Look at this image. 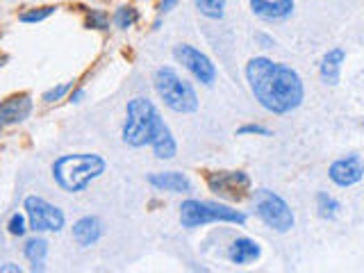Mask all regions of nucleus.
Wrapping results in <instances>:
<instances>
[{
    "label": "nucleus",
    "mask_w": 364,
    "mask_h": 273,
    "mask_svg": "<svg viewBox=\"0 0 364 273\" xmlns=\"http://www.w3.org/2000/svg\"><path fill=\"white\" fill-rule=\"evenodd\" d=\"M246 80L255 101L271 114H289L299 110L305 98L299 73L292 66L273 62L269 57H253L246 64Z\"/></svg>",
    "instance_id": "obj_1"
},
{
    "label": "nucleus",
    "mask_w": 364,
    "mask_h": 273,
    "mask_svg": "<svg viewBox=\"0 0 364 273\" xmlns=\"http://www.w3.org/2000/svg\"><path fill=\"white\" fill-rule=\"evenodd\" d=\"M123 142L132 148L151 146L155 157L171 160L178 153L176 139L148 98H132L128 103V119L123 126Z\"/></svg>",
    "instance_id": "obj_2"
},
{
    "label": "nucleus",
    "mask_w": 364,
    "mask_h": 273,
    "mask_svg": "<svg viewBox=\"0 0 364 273\" xmlns=\"http://www.w3.org/2000/svg\"><path fill=\"white\" fill-rule=\"evenodd\" d=\"M107 169V164L101 155L96 153H73L62 155L53 164V178L64 192L76 194L87 189L96 178H101Z\"/></svg>",
    "instance_id": "obj_3"
},
{
    "label": "nucleus",
    "mask_w": 364,
    "mask_h": 273,
    "mask_svg": "<svg viewBox=\"0 0 364 273\" xmlns=\"http://www.w3.org/2000/svg\"><path fill=\"white\" fill-rule=\"evenodd\" d=\"M155 91L160 94L164 105L178 114H194L198 110V96L187 80H182L171 66H162L153 76Z\"/></svg>",
    "instance_id": "obj_4"
},
{
    "label": "nucleus",
    "mask_w": 364,
    "mask_h": 273,
    "mask_svg": "<svg viewBox=\"0 0 364 273\" xmlns=\"http://www.w3.org/2000/svg\"><path fill=\"white\" fill-rule=\"evenodd\" d=\"M180 223L182 228H201V226H208V223H237V226H244L246 214L221 203L194 201V198H189L180 208Z\"/></svg>",
    "instance_id": "obj_5"
},
{
    "label": "nucleus",
    "mask_w": 364,
    "mask_h": 273,
    "mask_svg": "<svg viewBox=\"0 0 364 273\" xmlns=\"http://www.w3.org/2000/svg\"><path fill=\"white\" fill-rule=\"evenodd\" d=\"M255 214L267 223L276 233H289L294 228V212L285 203V198L269 192V189H258L253 196Z\"/></svg>",
    "instance_id": "obj_6"
},
{
    "label": "nucleus",
    "mask_w": 364,
    "mask_h": 273,
    "mask_svg": "<svg viewBox=\"0 0 364 273\" xmlns=\"http://www.w3.org/2000/svg\"><path fill=\"white\" fill-rule=\"evenodd\" d=\"M26 217H28V226L35 233H60L64 228V212L60 208H55L48 201L39 196H28L26 203Z\"/></svg>",
    "instance_id": "obj_7"
},
{
    "label": "nucleus",
    "mask_w": 364,
    "mask_h": 273,
    "mask_svg": "<svg viewBox=\"0 0 364 273\" xmlns=\"http://www.w3.org/2000/svg\"><path fill=\"white\" fill-rule=\"evenodd\" d=\"M173 57H176L198 82H203V85H208V87L214 85V80H217V66L212 64L208 55H203L198 51V48L189 46V44H180L176 46V51H173Z\"/></svg>",
    "instance_id": "obj_8"
},
{
    "label": "nucleus",
    "mask_w": 364,
    "mask_h": 273,
    "mask_svg": "<svg viewBox=\"0 0 364 273\" xmlns=\"http://www.w3.org/2000/svg\"><path fill=\"white\" fill-rule=\"evenodd\" d=\"M208 185L214 194L237 201V198L244 196V192L251 189V178H248L244 171H219V173H210Z\"/></svg>",
    "instance_id": "obj_9"
},
{
    "label": "nucleus",
    "mask_w": 364,
    "mask_h": 273,
    "mask_svg": "<svg viewBox=\"0 0 364 273\" xmlns=\"http://www.w3.org/2000/svg\"><path fill=\"white\" fill-rule=\"evenodd\" d=\"M328 176L330 180L335 182L337 187H353L364 178V162L360 155H349V157H342L330 164L328 169Z\"/></svg>",
    "instance_id": "obj_10"
},
{
    "label": "nucleus",
    "mask_w": 364,
    "mask_h": 273,
    "mask_svg": "<svg viewBox=\"0 0 364 273\" xmlns=\"http://www.w3.org/2000/svg\"><path fill=\"white\" fill-rule=\"evenodd\" d=\"M30 112H32V98L28 94H16L5 98V101L0 103V130L26 121L30 117Z\"/></svg>",
    "instance_id": "obj_11"
},
{
    "label": "nucleus",
    "mask_w": 364,
    "mask_h": 273,
    "mask_svg": "<svg viewBox=\"0 0 364 273\" xmlns=\"http://www.w3.org/2000/svg\"><path fill=\"white\" fill-rule=\"evenodd\" d=\"M251 12L262 21H285L294 12V0H251Z\"/></svg>",
    "instance_id": "obj_12"
},
{
    "label": "nucleus",
    "mask_w": 364,
    "mask_h": 273,
    "mask_svg": "<svg viewBox=\"0 0 364 273\" xmlns=\"http://www.w3.org/2000/svg\"><path fill=\"white\" fill-rule=\"evenodd\" d=\"M148 182L160 189V192H171V194H189L192 192V182L185 173L178 171H164V173H151Z\"/></svg>",
    "instance_id": "obj_13"
},
{
    "label": "nucleus",
    "mask_w": 364,
    "mask_h": 273,
    "mask_svg": "<svg viewBox=\"0 0 364 273\" xmlns=\"http://www.w3.org/2000/svg\"><path fill=\"white\" fill-rule=\"evenodd\" d=\"M101 237H103V223L98 217H82L80 221H76V226H73V239H76V244L82 248L94 246Z\"/></svg>",
    "instance_id": "obj_14"
},
{
    "label": "nucleus",
    "mask_w": 364,
    "mask_h": 273,
    "mask_svg": "<svg viewBox=\"0 0 364 273\" xmlns=\"http://www.w3.org/2000/svg\"><path fill=\"white\" fill-rule=\"evenodd\" d=\"M346 60V51L344 48H333V51H328L324 55V60H321V80L326 82V85H339V76H342V64Z\"/></svg>",
    "instance_id": "obj_15"
},
{
    "label": "nucleus",
    "mask_w": 364,
    "mask_h": 273,
    "mask_svg": "<svg viewBox=\"0 0 364 273\" xmlns=\"http://www.w3.org/2000/svg\"><path fill=\"white\" fill-rule=\"evenodd\" d=\"M260 253H262V248L258 242H253V239H248V237H242V239H237V242H233V246H230V251H228V258L233 264L244 267V264H251V262L258 260Z\"/></svg>",
    "instance_id": "obj_16"
},
{
    "label": "nucleus",
    "mask_w": 364,
    "mask_h": 273,
    "mask_svg": "<svg viewBox=\"0 0 364 273\" xmlns=\"http://www.w3.org/2000/svg\"><path fill=\"white\" fill-rule=\"evenodd\" d=\"M23 253H26L28 262L32 264V271H41L44 269L46 255H48V242L46 239H41V237H32V239H28Z\"/></svg>",
    "instance_id": "obj_17"
},
{
    "label": "nucleus",
    "mask_w": 364,
    "mask_h": 273,
    "mask_svg": "<svg viewBox=\"0 0 364 273\" xmlns=\"http://www.w3.org/2000/svg\"><path fill=\"white\" fill-rule=\"evenodd\" d=\"M194 3L198 7V12L212 21H219L223 19V14H226V0H194Z\"/></svg>",
    "instance_id": "obj_18"
},
{
    "label": "nucleus",
    "mask_w": 364,
    "mask_h": 273,
    "mask_svg": "<svg viewBox=\"0 0 364 273\" xmlns=\"http://www.w3.org/2000/svg\"><path fill=\"white\" fill-rule=\"evenodd\" d=\"M317 210H319V217H321V219L333 221V219L337 217V212H339V203H337L330 194L319 192V194H317Z\"/></svg>",
    "instance_id": "obj_19"
},
{
    "label": "nucleus",
    "mask_w": 364,
    "mask_h": 273,
    "mask_svg": "<svg viewBox=\"0 0 364 273\" xmlns=\"http://www.w3.org/2000/svg\"><path fill=\"white\" fill-rule=\"evenodd\" d=\"M137 21H139V12L135 10V7H119L117 14H114V26L121 28V30L132 28Z\"/></svg>",
    "instance_id": "obj_20"
},
{
    "label": "nucleus",
    "mask_w": 364,
    "mask_h": 273,
    "mask_svg": "<svg viewBox=\"0 0 364 273\" xmlns=\"http://www.w3.org/2000/svg\"><path fill=\"white\" fill-rule=\"evenodd\" d=\"M55 12V7H41V10H32V12H26L19 16L21 23H41L44 19H48Z\"/></svg>",
    "instance_id": "obj_21"
},
{
    "label": "nucleus",
    "mask_w": 364,
    "mask_h": 273,
    "mask_svg": "<svg viewBox=\"0 0 364 273\" xmlns=\"http://www.w3.org/2000/svg\"><path fill=\"white\" fill-rule=\"evenodd\" d=\"M7 230H10V235H14V237H23L30 230V226L26 223V217H23V214H14L10 223H7Z\"/></svg>",
    "instance_id": "obj_22"
},
{
    "label": "nucleus",
    "mask_w": 364,
    "mask_h": 273,
    "mask_svg": "<svg viewBox=\"0 0 364 273\" xmlns=\"http://www.w3.org/2000/svg\"><path fill=\"white\" fill-rule=\"evenodd\" d=\"M87 28L105 30V28H107V14H105V12H91V14L87 16Z\"/></svg>",
    "instance_id": "obj_23"
},
{
    "label": "nucleus",
    "mask_w": 364,
    "mask_h": 273,
    "mask_svg": "<svg viewBox=\"0 0 364 273\" xmlns=\"http://www.w3.org/2000/svg\"><path fill=\"white\" fill-rule=\"evenodd\" d=\"M69 89H71V85H60V87H55V89H51V91H46V94H44V101H46V103L60 101V98L66 96V91H69Z\"/></svg>",
    "instance_id": "obj_24"
},
{
    "label": "nucleus",
    "mask_w": 364,
    "mask_h": 273,
    "mask_svg": "<svg viewBox=\"0 0 364 273\" xmlns=\"http://www.w3.org/2000/svg\"><path fill=\"white\" fill-rule=\"evenodd\" d=\"M237 135H239V137H244V135H260V137H269L271 132H269L267 128H262V126H253V123H251V126H242V128H239V130H237Z\"/></svg>",
    "instance_id": "obj_25"
},
{
    "label": "nucleus",
    "mask_w": 364,
    "mask_h": 273,
    "mask_svg": "<svg viewBox=\"0 0 364 273\" xmlns=\"http://www.w3.org/2000/svg\"><path fill=\"white\" fill-rule=\"evenodd\" d=\"M178 3H180V0H162V3H160V12H171Z\"/></svg>",
    "instance_id": "obj_26"
},
{
    "label": "nucleus",
    "mask_w": 364,
    "mask_h": 273,
    "mask_svg": "<svg viewBox=\"0 0 364 273\" xmlns=\"http://www.w3.org/2000/svg\"><path fill=\"white\" fill-rule=\"evenodd\" d=\"M5 271L21 273V267H19V264H3V267H0V273H5Z\"/></svg>",
    "instance_id": "obj_27"
},
{
    "label": "nucleus",
    "mask_w": 364,
    "mask_h": 273,
    "mask_svg": "<svg viewBox=\"0 0 364 273\" xmlns=\"http://www.w3.org/2000/svg\"><path fill=\"white\" fill-rule=\"evenodd\" d=\"M82 98H85V91H82V89H78V91H76V94H73V96H71V103H80V101H82Z\"/></svg>",
    "instance_id": "obj_28"
},
{
    "label": "nucleus",
    "mask_w": 364,
    "mask_h": 273,
    "mask_svg": "<svg viewBox=\"0 0 364 273\" xmlns=\"http://www.w3.org/2000/svg\"><path fill=\"white\" fill-rule=\"evenodd\" d=\"M5 62H7V57H0V66H3Z\"/></svg>",
    "instance_id": "obj_29"
}]
</instances>
